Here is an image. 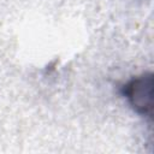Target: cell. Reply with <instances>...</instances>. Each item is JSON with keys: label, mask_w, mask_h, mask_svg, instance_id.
<instances>
[{"label": "cell", "mask_w": 154, "mask_h": 154, "mask_svg": "<svg viewBox=\"0 0 154 154\" xmlns=\"http://www.w3.org/2000/svg\"><path fill=\"white\" fill-rule=\"evenodd\" d=\"M123 94L137 113L142 116L152 114L153 77L150 73L142 75L128 82L123 87Z\"/></svg>", "instance_id": "1"}]
</instances>
